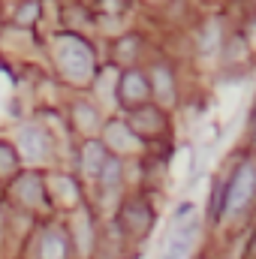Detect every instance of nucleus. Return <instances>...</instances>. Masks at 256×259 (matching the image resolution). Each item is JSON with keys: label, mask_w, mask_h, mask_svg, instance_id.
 <instances>
[{"label": "nucleus", "mask_w": 256, "mask_h": 259, "mask_svg": "<svg viewBox=\"0 0 256 259\" xmlns=\"http://www.w3.org/2000/svg\"><path fill=\"white\" fill-rule=\"evenodd\" d=\"M253 190H256V169L250 163H244L235 172V178L226 184V211H241L250 202Z\"/></svg>", "instance_id": "obj_1"}, {"label": "nucleus", "mask_w": 256, "mask_h": 259, "mask_svg": "<svg viewBox=\"0 0 256 259\" xmlns=\"http://www.w3.org/2000/svg\"><path fill=\"white\" fill-rule=\"evenodd\" d=\"M148 94H151V81H148L142 72L130 69V72H124V75H121L118 97H121V103H124V106H130V109L142 106V103L148 100Z\"/></svg>", "instance_id": "obj_2"}, {"label": "nucleus", "mask_w": 256, "mask_h": 259, "mask_svg": "<svg viewBox=\"0 0 256 259\" xmlns=\"http://www.w3.org/2000/svg\"><path fill=\"white\" fill-rule=\"evenodd\" d=\"M61 64H64V69L69 75L81 78V75L91 72V52L78 39H64V46H61Z\"/></svg>", "instance_id": "obj_3"}, {"label": "nucleus", "mask_w": 256, "mask_h": 259, "mask_svg": "<svg viewBox=\"0 0 256 259\" xmlns=\"http://www.w3.org/2000/svg\"><path fill=\"white\" fill-rule=\"evenodd\" d=\"M124 223L130 226V232H136V235H142V232H148L151 229V211L145 208V205H139V202H130L127 208H124Z\"/></svg>", "instance_id": "obj_4"}, {"label": "nucleus", "mask_w": 256, "mask_h": 259, "mask_svg": "<svg viewBox=\"0 0 256 259\" xmlns=\"http://www.w3.org/2000/svg\"><path fill=\"white\" fill-rule=\"evenodd\" d=\"M196 220H190V223H184V226H178L175 232H172V241H169V253L178 259L187 253V247L193 244V238H196Z\"/></svg>", "instance_id": "obj_5"}, {"label": "nucleus", "mask_w": 256, "mask_h": 259, "mask_svg": "<svg viewBox=\"0 0 256 259\" xmlns=\"http://www.w3.org/2000/svg\"><path fill=\"white\" fill-rule=\"evenodd\" d=\"M21 148H24V154L27 157H42L46 154V148H49V142H46V136H42V130H24L21 133Z\"/></svg>", "instance_id": "obj_6"}, {"label": "nucleus", "mask_w": 256, "mask_h": 259, "mask_svg": "<svg viewBox=\"0 0 256 259\" xmlns=\"http://www.w3.org/2000/svg\"><path fill=\"white\" fill-rule=\"evenodd\" d=\"M223 214H226V184L214 187V193H211V208H208V220L217 223Z\"/></svg>", "instance_id": "obj_7"}, {"label": "nucleus", "mask_w": 256, "mask_h": 259, "mask_svg": "<svg viewBox=\"0 0 256 259\" xmlns=\"http://www.w3.org/2000/svg\"><path fill=\"white\" fill-rule=\"evenodd\" d=\"M103 163H106L103 148H100V145H88V172H91V175H100Z\"/></svg>", "instance_id": "obj_8"}]
</instances>
